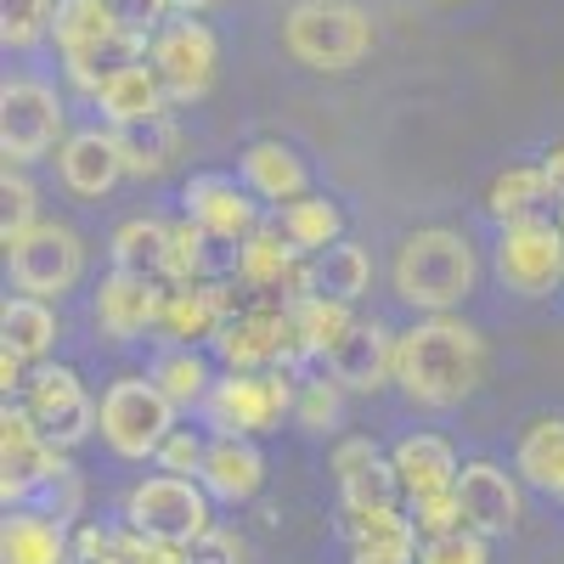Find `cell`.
Here are the masks:
<instances>
[{
  "label": "cell",
  "instance_id": "6da1fadb",
  "mask_svg": "<svg viewBox=\"0 0 564 564\" xmlns=\"http://www.w3.org/2000/svg\"><path fill=\"white\" fill-rule=\"evenodd\" d=\"M486 379V339L457 316H423L401 334V367L395 384L412 406L446 412L468 401Z\"/></svg>",
  "mask_w": 564,
  "mask_h": 564
},
{
  "label": "cell",
  "instance_id": "7a4b0ae2",
  "mask_svg": "<svg viewBox=\"0 0 564 564\" xmlns=\"http://www.w3.org/2000/svg\"><path fill=\"white\" fill-rule=\"evenodd\" d=\"M390 282L395 294L412 305V311H430V316H452V305H463L480 282V260H475V243L452 226H423V231H406L401 249H395V265H390Z\"/></svg>",
  "mask_w": 564,
  "mask_h": 564
},
{
  "label": "cell",
  "instance_id": "3957f363",
  "mask_svg": "<svg viewBox=\"0 0 564 564\" xmlns=\"http://www.w3.org/2000/svg\"><path fill=\"white\" fill-rule=\"evenodd\" d=\"M282 45L289 57L316 74H350L372 57V18L356 0H300L282 18Z\"/></svg>",
  "mask_w": 564,
  "mask_h": 564
},
{
  "label": "cell",
  "instance_id": "277c9868",
  "mask_svg": "<svg viewBox=\"0 0 564 564\" xmlns=\"http://www.w3.org/2000/svg\"><path fill=\"white\" fill-rule=\"evenodd\" d=\"M175 435V401L148 379V372H124V379L108 384L102 395V441L141 463V457H159L164 441Z\"/></svg>",
  "mask_w": 564,
  "mask_h": 564
},
{
  "label": "cell",
  "instance_id": "5b68a950",
  "mask_svg": "<svg viewBox=\"0 0 564 564\" xmlns=\"http://www.w3.org/2000/svg\"><path fill=\"white\" fill-rule=\"evenodd\" d=\"M209 423L220 435H265L276 430L282 417H294L300 406V384L289 379V367H271V372H226V379H215L209 390Z\"/></svg>",
  "mask_w": 564,
  "mask_h": 564
},
{
  "label": "cell",
  "instance_id": "8992f818",
  "mask_svg": "<svg viewBox=\"0 0 564 564\" xmlns=\"http://www.w3.org/2000/svg\"><path fill=\"white\" fill-rule=\"evenodd\" d=\"M124 525L153 536V542L193 547L215 525L209 520V491L198 480H181V475H153L124 497Z\"/></svg>",
  "mask_w": 564,
  "mask_h": 564
},
{
  "label": "cell",
  "instance_id": "52a82bcc",
  "mask_svg": "<svg viewBox=\"0 0 564 564\" xmlns=\"http://www.w3.org/2000/svg\"><path fill=\"white\" fill-rule=\"evenodd\" d=\"M497 282L520 300H547L558 282H564V231L558 220L525 215V220H508L502 238H497Z\"/></svg>",
  "mask_w": 564,
  "mask_h": 564
},
{
  "label": "cell",
  "instance_id": "ba28073f",
  "mask_svg": "<svg viewBox=\"0 0 564 564\" xmlns=\"http://www.w3.org/2000/svg\"><path fill=\"white\" fill-rule=\"evenodd\" d=\"M148 63L164 85V97L170 102H198L209 97V85H215V68H220V40L209 34V23H198L193 12H175L153 45H148Z\"/></svg>",
  "mask_w": 564,
  "mask_h": 564
},
{
  "label": "cell",
  "instance_id": "9c48e42d",
  "mask_svg": "<svg viewBox=\"0 0 564 564\" xmlns=\"http://www.w3.org/2000/svg\"><path fill=\"white\" fill-rule=\"evenodd\" d=\"M63 475H74V463L63 457V446L45 441L23 406L0 412V502L23 508L34 491H57Z\"/></svg>",
  "mask_w": 564,
  "mask_h": 564
},
{
  "label": "cell",
  "instance_id": "30bf717a",
  "mask_svg": "<svg viewBox=\"0 0 564 564\" xmlns=\"http://www.w3.org/2000/svg\"><path fill=\"white\" fill-rule=\"evenodd\" d=\"M7 271H12V289L29 300H63L74 282L85 276V243L79 231L63 220H40L29 238H18L7 249Z\"/></svg>",
  "mask_w": 564,
  "mask_h": 564
},
{
  "label": "cell",
  "instance_id": "8fae6325",
  "mask_svg": "<svg viewBox=\"0 0 564 564\" xmlns=\"http://www.w3.org/2000/svg\"><path fill=\"white\" fill-rule=\"evenodd\" d=\"M23 412L34 417V430L63 452L102 430V406L90 401V390L74 367H34L29 390H23Z\"/></svg>",
  "mask_w": 564,
  "mask_h": 564
},
{
  "label": "cell",
  "instance_id": "7c38bea8",
  "mask_svg": "<svg viewBox=\"0 0 564 564\" xmlns=\"http://www.w3.org/2000/svg\"><path fill=\"white\" fill-rule=\"evenodd\" d=\"M63 102L40 79H7L0 85V153L7 164H34L52 148H63Z\"/></svg>",
  "mask_w": 564,
  "mask_h": 564
},
{
  "label": "cell",
  "instance_id": "4fadbf2b",
  "mask_svg": "<svg viewBox=\"0 0 564 564\" xmlns=\"http://www.w3.org/2000/svg\"><path fill=\"white\" fill-rule=\"evenodd\" d=\"M215 356L226 372H271L294 367V339H289V305L282 300H243L215 334Z\"/></svg>",
  "mask_w": 564,
  "mask_h": 564
},
{
  "label": "cell",
  "instance_id": "5bb4252c",
  "mask_svg": "<svg viewBox=\"0 0 564 564\" xmlns=\"http://www.w3.org/2000/svg\"><path fill=\"white\" fill-rule=\"evenodd\" d=\"M322 361H327V379H334L345 395H379L384 384H395L401 334H390L384 322H356Z\"/></svg>",
  "mask_w": 564,
  "mask_h": 564
},
{
  "label": "cell",
  "instance_id": "9a60e30c",
  "mask_svg": "<svg viewBox=\"0 0 564 564\" xmlns=\"http://www.w3.org/2000/svg\"><path fill=\"white\" fill-rule=\"evenodd\" d=\"M175 294L170 276H141V271H113L97 289V327L113 345L141 339L148 327H164V305Z\"/></svg>",
  "mask_w": 564,
  "mask_h": 564
},
{
  "label": "cell",
  "instance_id": "2e32d148",
  "mask_svg": "<svg viewBox=\"0 0 564 564\" xmlns=\"http://www.w3.org/2000/svg\"><path fill=\"white\" fill-rule=\"evenodd\" d=\"M181 204H186V220H198L209 238H220V243H243V238L260 231L254 193L238 186L231 175H193V181H186V193H181Z\"/></svg>",
  "mask_w": 564,
  "mask_h": 564
},
{
  "label": "cell",
  "instance_id": "e0dca14e",
  "mask_svg": "<svg viewBox=\"0 0 564 564\" xmlns=\"http://www.w3.org/2000/svg\"><path fill=\"white\" fill-rule=\"evenodd\" d=\"M457 502H463L468 531H480V536H508L513 525H520V486H513L508 468H497L486 457L480 463H463Z\"/></svg>",
  "mask_w": 564,
  "mask_h": 564
},
{
  "label": "cell",
  "instance_id": "ac0fdd59",
  "mask_svg": "<svg viewBox=\"0 0 564 564\" xmlns=\"http://www.w3.org/2000/svg\"><path fill=\"white\" fill-rule=\"evenodd\" d=\"M334 475H339V497H345V513H372V508H395V491H401V475H395V463L350 435L334 446Z\"/></svg>",
  "mask_w": 564,
  "mask_h": 564
},
{
  "label": "cell",
  "instance_id": "d6986e66",
  "mask_svg": "<svg viewBox=\"0 0 564 564\" xmlns=\"http://www.w3.org/2000/svg\"><path fill=\"white\" fill-rule=\"evenodd\" d=\"M238 305L243 300H238L231 282H175V294L164 305V334L181 339V345H198V339L215 345V334L226 327V316Z\"/></svg>",
  "mask_w": 564,
  "mask_h": 564
},
{
  "label": "cell",
  "instance_id": "ffe728a7",
  "mask_svg": "<svg viewBox=\"0 0 564 564\" xmlns=\"http://www.w3.org/2000/svg\"><path fill=\"white\" fill-rule=\"evenodd\" d=\"M57 175L74 198H102L113 193V181L124 175V159H119V141L113 130H74L63 148H57Z\"/></svg>",
  "mask_w": 564,
  "mask_h": 564
},
{
  "label": "cell",
  "instance_id": "44dd1931",
  "mask_svg": "<svg viewBox=\"0 0 564 564\" xmlns=\"http://www.w3.org/2000/svg\"><path fill=\"white\" fill-rule=\"evenodd\" d=\"M0 564H74V536L57 513L7 508V520H0Z\"/></svg>",
  "mask_w": 564,
  "mask_h": 564
},
{
  "label": "cell",
  "instance_id": "7402d4cb",
  "mask_svg": "<svg viewBox=\"0 0 564 564\" xmlns=\"http://www.w3.org/2000/svg\"><path fill=\"white\" fill-rule=\"evenodd\" d=\"M198 486H204L209 497H220V502H249V497H260V486H265V457H260V446L243 441V435L209 441V457H204Z\"/></svg>",
  "mask_w": 564,
  "mask_h": 564
},
{
  "label": "cell",
  "instance_id": "603a6c76",
  "mask_svg": "<svg viewBox=\"0 0 564 564\" xmlns=\"http://www.w3.org/2000/svg\"><path fill=\"white\" fill-rule=\"evenodd\" d=\"M395 475H401V491L417 502V497H441V491H457V475H463V463L457 452L441 441V435H406L395 452Z\"/></svg>",
  "mask_w": 564,
  "mask_h": 564
},
{
  "label": "cell",
  "instance_id": "cb8c5ba5",
  "mask_svg": "<svg viewBox=\"0 0 564 564\" xmlns=\"http://www.w3.org/2000/svg\"><path fill=\"white\" fill-rule=\"evenodd\" d=\"M148 45H153L148 34L113 29V34H102V40L79 45V52H68V79L85 90V97H97L108 79H119V74L135 68V63H148Z\"/></svg>",
  "mask_w": 564,
  "mask_h": 564
},
{
  "label": "cell",
  "instance_id": "d4e9b609",
  "mask_svg": "<svg viewBox=\"0 0 564 564\" xmlns=\"http://www.w3.org/2000/svg\"><path fill=\"white\" fill-rule=\"evenodd\" d=\"M243 186L254 198L289 209L294 198H305V164L294 148H282V141H254L243 153Z\"/></svg>",
  "mask_w": 564,
  "mask_h": 564
},
{
  "label": "cell",
  "instance_id": "484cf974",
  "mask_svg": "<svg viewBox=\"0 0 564 564\" xmlns=\"http://www.w3.org/2000/svg\"><path fill=\"white\" fill-rule=\"evenodd\" d=\"M113 141H119L124 175H135V181H153V175H164V170L181 159V124H175L170 113L141 119V124H119Z\"/></svg>",
  "mask_w": 564,
  "mask_h": 564
},
{
  "label": "cell",
  "instance_id": "4316f807",
  "mask_svg": "<svg viewBox=\"0 0 564 564\" xmlns=\"http://www.w3.org/2000/svg\"><path fill=\"white\" fill-rule=\"evenodd\" d=\"M113 271H141V276H170V254H175V226L159 215H135L113 231Z\"/></svg>",
  "mask_w": 564,
  "mask_h": 564
},
{
  "label": "cell",
  "instance_id": "83f0119b",
  "mask_svg": "<svg viewBox=\"0 0 564 564\" xmlns=\"http://www.w3.org/2000/svg\"><path fill=\"white\" fill-rule=\"evenodd\" d=\"M52 345H57L52 300H29V294H18V300L0 305V350H12V356H23L29 367H40L45 356H52Z\"/></svg>",
  "mask_w": 564,
  "mask_h": 564
},
{
  "label": "cell",
  "instance_id": "f1b7e54d",
  "mask_svg": "<svg viewBox=\"0 0 564 564\" xmlns=\"http://www.w3.org/2000/svg\"><path fill=\"white\" fill-rule=\"evenodd\" d=\"M356 327V316H350V305H339V300H322V294H311V300H294L289 305V339H294V361H311V356H327L345 334Z\"/></svg>",
  "mask_w": 564,
  "mask_h": 564
},
{
  "label": "cell",
  "instance_id": "f546056e",
  "mask_svg": "<svg viewBox=\"0 0 564 564\" xmlns=\"http://www.w3.org/2000/svg\"><path fill=\"white\" fill-rule=\"evenodd\" d=\"M164 102H170V97H164L153 63H135V68H124L119 79H108V85L97 90V108L108 113L113 130H119V124H141V119H159Z\"/></svg>",
  "mask_w": 564,
  "mask_h": 564
},
{
  "label": "cell",
  "instance_id": "4dcf8cb0",
  "mask_svg": "<svg viewBox=\"0 0 564 564\" xmlns=\"http://www.w3.org/2000/svg\"><path fill=\"white\" fill-rule=\"evenodd\" d=\"M311 282L322 300H339V305H356L367 289H372V260L361 243H334L311 254Z\"/></svg>",
  "mask_w": 564,
  "mask_h": 564
},
{
  "label": "cell",
  "instance_id": "1f68e13d",
  "mask_svg": "<svg viewBox=\"0 0 564 564\" xmlns=\"http://www.w3.org/2000/svg\"><path fill=\"white\" fill-rule=\"evenodd\" d=\"M276 226L289 231V243H294L300 254H322V249L345 243V209H339L334 198H322V193L294 198L289 209H282V220H276Z\"/></svg>",
  "mask_w": 564,
  "mask_h": 564
},
{
  "label": "cell",
  "instance_id": "d6a6232c",
  "mask_svg": "<svg viewBox=\"0 0 564 564\" xmlns=\"http://www.w3.org/2000/svg\"><path fill=\"white\" fill-rule=\"evenodd\" d=\"M520 475L547 491V497H564V417H536L525 441H520Z\"/></svg>",
  "mask_w": 564,
  "mask_h": 564
},
{
  "label": "cell",
  "instance_id": "836d02e7",
  "mask_svg": "<svg viewBox=\"0 0 564 564\" xmlns=\"http://www.w3.org/2000/svg\"><path fill=\"white\" fill-rule=\"evenodd\" d=\"M148 379H153L175 406H204V401H209V390H215L209 361L198 356V345H170V350H159V361H153Z\"/></svg>",
  "mask_w": 564,
  "mask_h": 564
},
{
  "label": "cell",
  "instance_id": "e575fe53",
  "mask_svg": "<svg viewBox=\"0 0 564 564\" xmlns=\"http://www.w3.org/2000/svg\"><path fill=\"white\" fill-rule=\"evenodd\" d=\"M547 193H553V181H547V170H542V164H513V170H502V175L491 181L486 209L508 226V220L536 215V204H547Z\"/></svg>",
  "mask_w": 564,
  "mask_h": 564
},
{
  "label": "cell",
  "instance_id": "d590c367",
  "mask_svg": "<svg viewBox=\"0 0 564 564\" xmlns=\"http://www.w3.org/2000/svg\"><path fill=\"white\" fill-rule=\"evenodd\" d=\"M113 29H119V18L108 12V0H57L52 34H57V45H63V57L79 52V45H90V40L113 34Z\"/></svg>",
  "mask_w": 564,
  "mask_h": 564
},
{
  "label": "cell",
  "instance_id": "8d00e7d4",
  "mask_svg": "<svg viewBox=\"0 0 564 564\" xmlns=\"http://www.w3.org/2000/svg\"><path fill=\"white\" fill-rule=\"evenodd\" d=\"M34 226H40V193L18 164H7V175H0V243L12 249Z\"/></svg>",
  "mask_w": 564,
  "mask_h": 564
},
{
  "label": "cell",
  "instance_id": "74e56055",
  "mask_svg": "<svg viewBox=\"0 0 564 564\" xmlns=\"http://www.w3.org/2000/svg\"><path fill=\"white\" fill-rule=\"evenodd\" d=\"M345 536H350V547H390V542L417 547L423 531L401 508H372V513H345Z\"/></svg>",
  "mask_w": 564,
  "mask_h": 564
},
{
  "label": "cell",
  "instance_id": "f35d334b",
  "mask_svg": "<svg viewBox=\"0 0 564 564\" xmlns=\"http://www.w3.org/2000/svg\"><path fill=\"white\" fill-rule=\"evenodd\" d=\"M57 23V0H0V40L12 45V52H29L52 34Z\"/></svg>",
  "mask_w": 564,
  "mask_h": 564
},
{
  "label": "cell",
  "instance_id": "ab89813d",
  "mask_svg": "<svg viewBox=\"0 0 564 564\" xmlns=\"http://www.w3.org/2000/svg\"><path fill=\"white\" fill-rule=\"evenodd\" d=\"M339 417H345V390L334 379H311L300 384V406H294V423L305 435H327V430H339Z\"/></svg>",
  "mask_w": 564,
  "mask_h": 564
},
{
  "label": "cell",
  "instance_id": "60d3db41",
  "mask_svg": "<svg viewBox=\"0 0 564 564\" xmlns=\"http://www.w3.org/2000/svg\"><path fill=\"white\" fill-rule=\"evenodd\" d=\"M491 536L480 531H452V536H423L417 564H491Z\"/></svg>",
  "mask_w": 564,
  "mask_h": 564
},
{
  "label": "cell",
  "instance_id": "b9f144b4",
  "mask_svg": "<svg viewBox=\"0 0 564 564\" xmlns=\"http://www.w3.org/2000/svg\"><path fill=\"white\" fill-rule=\"evenodd\" d=\"M412 520H417V531H423V536H452V531H468L457 491H441V497H417V502H412Z\"/></svg>",
  "mask_w": 564,
  "mask_h": 564
},
{
  "label": "cell",
  "instance_id": "7bdbcfd3",
  "mask_svg": "<svg viewBox=\"0 0 564 564\" xmlns=\"http://www.w3.org/2000/svg\"><path fill=\"white\" fill-rule=\"evenodd\" d=\"M193 564H249V542L231 531V525H209L193 547H186Z\"/></svg>",
  "mask_w": 564,
  "mask_h": 564
},
{
  "label": "cell",
  "instance_id": "ee69618b",
  "mask_svg": "<svg viewBox=\"0 0 564 564\" xmlns=\"http://www.w3.org/2000/svg\"><path fill=\"white\" fill-rule=\"evenodd\" d=\"M204 457H209V446H204L193 430H175V435L164 441V452H159V468H164V475L193 480V475H204Z\"/></svg>",
  "mask_w": 564,
  "mask_h": 564
},
{
  "label": "cell",
  "instance_id": "f6af8a7d",
  "mask_svg": "<svg viewBox=\"0 0 564 564\" xmlns=\"http://www.w3.org/2000/svg\"><path fill=\"white\" fill-rule=\"evenodd\" d=\"M108 12L119 18V29H130V34H159L164 23H170V0H108Z\"/></svg>",
  "mask_w": 564,
  "mask_h": 564
},
{
  "label": "cell",
  "instance_id": "bcb514c9",
  "mask_svg": "<svg viewBox=\"0 0 564 564\" xmlns=\"http://www.w3.org/2000/svg\"><path fill=\"white\" fill-rule=\"evenodd\" d=\"M74 564H124L119 531H102V525H79V531H74Z\"/></svg>",
  "mask_w": 564,
  "mask_h": 564
},
{
  "label": "cell",
  "instance_id": "7dc6e473",
  "mask_svg": "<svg viewBox=\"0 0 564 564\" xmlns=\"http://www.w3.org/2000/svg\"><path fill=\"white\" fill-rule=\"evenodd\" d=\"M119 547H124V564H193L186 558V547L175 542H153V536H141V531H119Z\"/></svg>",
  "mask_w": 564,
  "mask_h": 564
},
{
  "label": "cell",
  "instance_id": "c3c4849f",
  "mask_svg": "<svg viewBox=\"0 0 564 564\" xmlns=\"http://www.w3.org/2000/svg\"><path fill=\"white\" fill-rule=\"evenodd\" d=\"M350 564H417V547L390 542V547H350Z\"/></svg>",
  "mask_w": 564,
  "mask_h": 564
},
{
  "label": "cell",
  "instance_id": "681fc988",
  "mask_svg": "<svg viewBox=\"0 0 564 564\" xmlns=\"http://www.w3.org/2000/svg\"><path fill=\"white\" fill-rule=\"evenodd\" d=\"M542 170H547V181H553V198L564 204V148H553V153L542 159Z\"/></svg>",
  "mask_w": 564,
  "mask_h": 564
},
{
  "label": "cell",
  "instance_id": "f907efd6",
  "mask_svg": "<svg viewBox=\"0 0 564 564\" xmlns=\"http://www.w3.org/2000/svg\"><path fill=\"white\" fill-rule=\"evenodd\" d=\"M170 7H175V12H193V18H198V12H209V7H220V0H170Z\"/></svg>",
  "mask_w": 564,
  "mask_h": 564
},
{
  "label": "cell",
  "instance_id": "816d5d0a",
  "mask_svg": "<svg viewBox=\"0 0 564 564\" xmlns=\"http://www.w3.org/2000/svg\"><path fill=\"white\" fill-rule=\"evenodd\" d=\"M558 231H564V204H558Z\"/></svg>",
  "mask_w": 564,
  "mask_h": 564
}]
</instances>
